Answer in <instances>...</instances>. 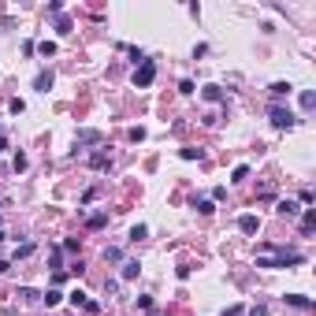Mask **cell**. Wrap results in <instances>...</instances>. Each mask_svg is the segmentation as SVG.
<instances>
[{"mask_svg": "<svg viewBox=\"0 0 316 316\" xmlns=\"http://www.w3.org/2000/svg\"><path fill=\"white\" fill-rule=\"evenodd\" d=\"M268 119H272V127H279V130H290L294 123V112L290 108H283V104H272V108H268Z\"/></svg>", "mask_w": 316, "mask_h": 316, "instance_id": "1", "label": "cell"}, {"mask_svg": "<svg viewBox=\"0 0 316 316\" xmlns=\"http://www.w3.org/2000/svg\"><path fill=\"white\" fill-rule=\"evenodd\" d=\"M152 78H156V63L152 60H145V63H138V71H134V86H152Z\"/></svg>", "mask_w": 316, "mask_h": 316, "instance_id": "2", "label": "cell"}, {"mask_svg": "<svg viewBox=\"0 0 316 316\" xmlns=\"http://www.w3.org/2000/svg\"><path fill=\"white\" fill-rule=\"evenodd\" d=\"M238 231H242V234H257V231H261V219L250 216V212H246V216H238Z\"/></svg>", "mask_w": 316, "mask_h": 316, "instance_id": "3", "label": "cell"}, {"mask_svg": "<svg viewBox=\"0 0 316 316\" xmlns=\"http://www.w3.org/2000/svg\"><path fill=\"white\" fill-rule=\"evenodd\" d=\"M74 141H78V145H101L104 134L101 130H78V138H74Z\"/></svg>", "mask_w": 316, "mask_h": 316, "instance_id": "4", "label": "cell"}, {"mask_svg": "<svg viewBox=\"0 0 316 316\" xmlns=\"http://www.w3.org/2000/svg\"><path fill=\"white\" fill-rule=\"evenodd\" d=\"M34 90H37V93H49V90H52V71H41V74H37V78H34Z\"/></svg>", "mask_w": 316, "mask_h": 316, "instance_id": "5", "label": "cell"}, {"mask_svg": "<svg viewBox=\"0 0 316 316\" xmlns=\"http://www.w3.org/2000/svg\"><path fill=\"white\" fill-rule=\"evenodd\" d=\"M290 93H294V86H290V82H272V97H275V101L290 97Z\"/></svg>", "mask_w": 316, "mask_h": 316, "instance_id": "6", "label": "cell"}, {"mask_svg": "<svg viewBox=\"0 0 316 316\" xmlns=\"http://www.w3.org/2000/svg\"><path fill=\"white\" fill-rule=\"evenodd\" d=\"M201 97H205L208 104H219V101H223V90H219V86H205V90H201Z\"/></svg>", "mask_w": 316, "mask_h": 316, "instance_id": "7", "label": "cell"}, {"mask_svg": "<svg viewBox=\"0 0 316 316\" xmlns=\"http://www.w3.org/2000/svg\"><path fill=\"white\" fill-rule=\"evenodd\" d=\"M108 164H112V156H108V152H93V156H90V168H93V171H104Z\"/></svg>", "mask_w": 316, "mask_h": 316, "instance_id": "8", "label": "cell"}, {"mask_svg": "<svg viewBox=\"0 0 316 316\" xmlns=\"http://www.w3.org/2000/svg\"><path fill=\"white\" fill-rule=\"evenodd\" d=\"M286 305H294V309H312V301L305 298V294H286Z\"/></svg>", "mask_w": 316, "mask_h": 316, "instance_id": "9", "label": "cell"}, {"mask_svg": "<svg viewBox=\"0 0 316 316\" xmlns=\"http://www.w3.org/2000/svg\"><path fill=\"white\" fill-rule=\"evenodd\" d=\"M275 212H279V216H298V201H279Z\"/></svg>", "mask_w": 316, "mask_h": 316, "instance_id": "10", "label": "cell"}, {"mask_svg": "<svg viewBox=\"0 0 316 316\" xmlns=\"http://www.w3.org/2000/svg\"><path fill=\"white\" fill-rule=\"evenodd\" d=\"M19 301H41V294L34 290V286H19V294H15Z\"/></svg>", "mask_w": 316, "mask_h": 316, "instance_id": "11", "label": "cell"}, {"mask_svg": "<svg viewBox=\"0 0 316 316\" xmlns=\"http://www.w3.org/2000/svg\"><path fill=\"white\" fill-rule=\"evenodd\" d=\"M316 231V212L309 208V212H305V219H301V234H312Z\"/></svg>", "mask_w": 316, "mask_h": 316, "instance_id": "12", "label": "cell"}, {"mask_svg": "<svg viewBox=\"0 0 316 316\" xmlns=\"http://www.w3.org/2000/svg\"><path fill=\"white\" fill-rule=\"evenodd\" d=\"M104 223H108V216H104V212H97V216H90V219H86V227H90V231H101Z\"/></svg>", "mask_w": 316, "mask_h": 316, "instance_id": "13", "label": "cell"}, {"mask_svg": "<svg viewBox=\"0 0 316 316\" xmlns=\"http://www.w3.org/2000/svg\"><path fill=\"white\" fill-rule=\"evenodd\" d=\"M41 301L52 309V305H60V301H63V294H60V290H45V294H41Z\"/></svg>", "mask_w": 316, "mask_h": 316, "instance_id": "14", "label": "cell"}, {"mask_svg": "<svg viewBox=\"0 0 316 316\" xmlns=\"http://www.w3.org/2000/svg\"><path fill=\"white\" fill-rule=\"evenodd\" d=\"M138 272H141V264H138V261H127V264H123V279H134Z\"/></svg>", "mask_w": 316, "mask_h": 316, "instance_id": "15", "label": "cell"}, {"mask_svg": "<svg viewBox=\"0 0 316 316\" xmlns=\"http://www.w3.org/2000/svg\"><path fill=\"white\" fill-rule=\"evenodd\" d=\"M30 253H34V242H23V246H15L12 257H15V261H23V257H30Z\"/></svg>", "mask_w": 316, "mask_h": 316, "instance_id": "16", "label": "cell"}, {"mask_svg": "<svg viewBox=\"0 0 316 316\" xmlns=\"http://www.w3.org/2000/svg\"><path fill=\"white\" fill-rule=\"evenodd\" d=\"M34 49L41 56H56V41H41V45H34Z\"/></svg>", "mask_w": 316, "mask_h": 316, "instance_id": "17", "label": "cell"}, {"mask_svg": "<svg viewBox=\"0 0 316 316\" xmlns=\"http://www.w3.org/2000/svg\"><path fill=\"white\" fill-rule=\"evenodd\" d=\"M246 175H250V168H246V164H238V168L231 171V183H242V179H246Z\"/></svg>", "mask_w": 316, "mask_h": 316, "instance_id": "18", "label": "cell"}, {"mask_svg": "<svg viewBox=\"0 0 316 316\" xmlns=\"http://www.w3.org/2000/svg\"><path fill=\"white\" fill-rule=\"evenodd\" d=\"M197 212H201V216H212L216 205H212V201H197Z\"/></svg>", "mask_w": 316, "mask_h": 316, "instance_id": "19", "label": "cell"}, {"mask_svg": "<svg viewBox=\"0 0 316 316\" xmlns=\"http://www.w3.org/2000/svg\"><path fill=\"white\" fill-rule=\"evenodd\" d=\"M56 30H60V34H71V19L60 15V19H56Z\"/></svg>", "mask_w": 316, "mask_h": 316, "instance_id": "20", "label": "cell"}, {"mask_svg": "<svg viewBox=\"0 0 316 316\" xmlns=\"http://www.w3.org/2000/svg\"><path fill=\"white\" fill-rule=\"evenodd\" d=\"M30 168V160H26V152H15V171H26Z\"/></svg>", "mask_w": 316, "mask_h": 316, "instance_id": "21", "label": "cell"}, {"mask_svg": "<svg viewBox=\"0 0 316 316\" xmlns=\"http://www.w3.org/2000/svg\"><path fill=\"white\" fill-rule=\"evenodd\" d=\"M149 234V227L145 223H138V227H134V231H130V238H134V242H141V238H145Z\"/></svg>", "mask_w": 316, "mask_h": 316, "instance_id": "22", "label": "cell"}, {"mask_svg": "<svg viewBox=\"0 0 316 316\" xmlns=\"http://www.w3.org/2000/svg\"><path fill=\"white\" fill-rule=\"evenodd\" d=\"M312 104H316V93L305 90V93H301V108H312Z\"/></svg>", "mask_w": 316, "mask_h": 316, "instance_id": "23", "label": "cell"}, {"mask_svg": "<svg viewBox=\"0 0 316 316\" xmlns=\"http://www.w3.org/2000/svg\"><path fill=\"white\" fill-rule=\"evenodd\" d=\"M104 294H119V283L116 279H104Z\"/></svg>", "mask_w": 316, "mask_h": 316, "instance_id": "24", "label": "cell"}, {"mask_svg": "<svg viewBox=\"0 0 316 316\" xmlns=\"http://www.w3.org/2000/svg\"><path fill=\"white\" fill-rule=\"evenodd\" d=\"M179 156H183V160H197V156H201V149H183Z\"/></svg>", "mask_w": 316, "mask_h": 316, "instance_id": "25", "label": "cell"}, {"mask_svg": "<svg viewBox=\"0 0 316 316\" xmlns=\"http://www.w3.org/2000/svg\"><path fill=\"white\" fill-rule=\"evenodd\" d=\"M250 316H268V309H264V305H253V309H250Z\"/></svg>", "mask_w": 316, "mask_h": 316, "instance_id": "26", "label": "cell"}, {"mask_svg": "<svg viewBox=\"0 0 316 316\" xmlns=\"http://www.w3.org/2000/svg\"><path fill=\"white\" fill-rule=\"evenodd\" d=\"M8 149V138H4V134H0V152H4Z\"/></svg>", "mask_w": 316, "mask_h": 316, "instance_id": "27", "label": "cell"}, {"mask_svg": "<svg viewBox=\"0 0 316 316\" xmlns=\"http://www.w3.org/2000/svg\"><path fill=\"white\" fill-rule=\"evenodd\" d=\"M4 272H8V261H0V275H4Z\"/></svg>", "mask_w": 316, "mask_h": 316, "instance_id": "28", "label": "cell"}, {"mask_svg": "<svg viewBox=\"0 0 316 316\" xmlns=\"http://www.w3.org/2000/svg\"><path fill=\"white\" fill-rule=\"evenodd\" d=\"M0 246H4V231H0Z\"/></svg>", "mask_w": 316, "mask_h": 316, "instance_id": "29", "label": "cell"}]
</instances>
